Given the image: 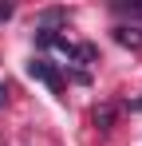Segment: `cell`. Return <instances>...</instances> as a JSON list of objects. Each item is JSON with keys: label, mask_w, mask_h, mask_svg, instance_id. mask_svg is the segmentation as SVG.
I'll list each match as a JSON object with an SVG mask.
<instances>
[{"label": "cell", "mask_w": 142, "mask_h": 146, "mask_svg": "<svg viewBox=\"0 0 142 146\" xmlns=\"http://www.w3.org/2000/svg\"><path fill=\"white\" fill-rule=\"evenodd\" d=\"M28 75H32V79H40V83H47V87H51L55 95L63 91V75L55 71V67H51L47 59H32V63H28Z\"/></svg>", "instance_id": "obj_1"}, {"label": "cell", "mask_w": 142, "mask_h": 146, "mask_svg": "<svg viewBox=\"0 0 142 146\" xmlns=\"http://www.w3.org/2000/svg\"><path fill=\"white\" fill-rule=\"evenodd\" d=\"M115 40H118V44H130V48H142V36H138V32H130V28H118Z\"/></svg>", "instance_id": "obj_2"}, {"label": "cell", "mask_w": 142, "mask_h": 146, "mask_svg": "<svg viewBox=\"0 0 142 146\" xmlns=\"http://www.w3.org/2000/svg\"><path fill=\"white\" fill-rule=\"evenodd\" d=\"M118 12H130V16H142V4H115Z\"/></svg>", "instance_id": "obj_3"}, {"label": "cell", "mask_w": 142, "mask_h": 146, "mask_svg": "<svg viewBox=\"0 0 142 146\" xmlns=\"http://www.w3.org/2000/svg\"><path fill=\"white\" fill-rule=\"evenodd\" d=\"M4 99H8V87H0V107H4Z\"/></svg>", "instance_id": "obj_4"}]
</instances>
